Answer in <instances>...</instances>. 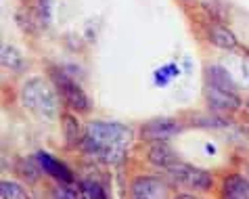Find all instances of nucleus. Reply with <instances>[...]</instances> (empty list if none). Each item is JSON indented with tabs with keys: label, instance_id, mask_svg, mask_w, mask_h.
<instances>
[{
	"label": "nucleus",
	"instance_id": "1",
	"mask_svg": "<svg viewBox=\"0 0 249 199\" xmlns=\"http://www.w3.org/2000/svg\"><path fill=\"white\" fill-rule=\"evenodd\" d=\"M130 145H132V130L120 122H90L82 136V147L86 153L111 166L126 160Z\"/></svg>",
	"mask_w": 249,
	"mask_h": 199
},
{
	"label": "nucleus",
	"instance_id": "2",
	"mask_svg": "<svg viewBox=\"0 0 249 199\" xmlns=\"http://www.w3.org/2000/svg\"><path fill=\"white\" fill-rule=\"evenodd\" d=\"M23 105L40 120H53L59 111V99L54 88L42 78H32L21 90Z\"/></svg>",
	"mask_w": 249,
	"mask_h": 199
},
{
	"label": "nucleus",
	"instance_id": "3",
	"mask_svg": "<svg viewBox=\"0 0 249 199\" xmlns=\"http://www.w3.org/2000/svg\"><path fill=\"white\" fill-rule=\"evenodd\" d=\"M51 75H53V82H54V86H57L59 94L63 97V101L69 107L75 109V111H80V113L90 111V101H88L86 92L82 90V86L71 78V75L63 70H53Z\"/></svg>",
	"mask_w": 249,
	"mask_h": 199
},
{
	"label": "nucleus",
	"instance_id": "4",
	"mask_svg": "<svg viewBox=\"0 0 249 199\" xmlns=\"http://www.w3.org/2000/svg\"><path fill=\"white\" fill-rule=\"evenodd\" d=\"M170 181L178 184V187L184 189H193V191H207L212 187V176L205 172V170H199L195 166H189V163L176 162L172 163L170 168H165Z\"/></svg>",
	"mask_w": 249,
	"mask_h": 199
},
{
	"label": "nucleus",
	"instance_id": "5",
	"mask_svg": "<svg viewBox=\"0 0 249 199\" xmlns=\"http://www.w3.org/2000/svg\"><path fill=\"white\" fill-rule=\"evenodd\" d=\"M182 130V124L172 118H157V120H151L147 122L142 128H141V136L144 141H165L170 136L178 134Z\"/></svg>",
	"mask_w": 249,
	"mask_h": 199
},
{
	"label": "nucleus",
	"instance_id": "6",
	"mask_svg": "<svg viewBox=\"0 0 249 199\" xmlns=\"http://www.w3.org/2000/svg\"><path fill=\"white\" fill-rule=\"evenodd\" d=\"M205 99L212 105V109H218V111H234V109L241 107V99L237 90H224V88L205 86Z\"/></svg>",
	"mask_w": 249,
	"mask_h": 199
},
{
	"label": "nucleus",
	"instance_id": "7",
	"mask_svg": "<svg viewBox=\"0 0 249 199\" xmlns=\"http://www.w3.org/2000/svg\"><path fill=\"white\" fill-rule=\"evenodd\" d=\"M132 195L138 199H161L168 195V184L155 176H141L132 182Z\"/></svg>",
	"mask_w": 249,
	"mask_h": 199
},
{
	"label": "nucleus",
	"instance_id": "8",
	"mask_svg": "<svg viewBox=\"0 0 249 199\" xmlns=\"http://www.w3.org/2000/svg\"><path fill=\"white\" fill-rule=\"evenodd\" d=\"M36 160H38V163H40V168H42L48 176H53L54 181H59V182H73L71 170H69L63 162L54 160L51 153H46V151H38V153H36Z\"/></svg>",
	"mask_w": 249,
	"mask_h": 199
},
{
	"label": "nucleus",
	"instance_id": "9",
	"mask_svg": "<svg viewBox=\"0 0 249 199\" xmlns=\"http://www.w3.org/2000/svg\"><path fill=\"white\" fill-rule=\"evenodd\" d=\"M205 75H207V84L224 88V90H237V82H234L231 72H226L222 65H207Z\"/></svg>",
	"mask_w": 249,
	"mask_h": 199
},
{
	"label": "nucleus",
	"instance_id": "10",
	"mask_svg": "<svg viewBox=\"0 0 249 199\" xmlns=\"http://www.w3.org/2000/svg\"><path fill=\"white\" fill-rule=\"evenodd\" d=\"M210 42L213 46H218V49H226V51H234L239 46L237 36L228 27L218 25V23L210 27Z\"/></svg>",
	"mask_w": 249,
	"mask_h": 199
},
{
	"label": "nucleus",
	"instance_id": "11",
	"mask_svg": "<svg viewBox=\"0 0 249 199\" xmlns=\"http://www.w3.org/2000/svg\"><path fill=\"white\" fill-rule=\"evenodd\" d=\"M149 160L155 163V166H161V168H170L172 163L178 162V155L174 153V149L170 145H165L163 141H157L153 143V147L149 149Z\"/></svg>",
	"mask_w": 249,
	"mask_h": 199
},
{
	"label": "nucleus",
	"instance_id": "12",
	"mask_svg": "<svg viewBox=\"0 0 249 199\" xmlns=\"http://www.w3.org/2000/svg\"><path fill=\"white\" fill-rule=\"evenodd\" d=\"M224 195L226 197H237L245 199L249 197V181L241 174H231L224 178Z\"/></svg>",
	"mask_w": 249,
	"mask_h": 199
},
{
	"label": "nucleus",
	"instance_id": "13",
	"mask_svg": "<svg viewBox=\"0 0 249 199\" xmlns=\"http://www.w3.org/2000/svg\"><path fill=\"white\" fill-rule=\"evenodd\" d=\"M2 65L11 72H23L25 61L15 46H2Z\"/></svg>",
	"mask_w": 249,
	"mask_h": 199
},
{
	"label": "nucleus",
	"instance_id": "14",
	"mask_svg": "<svg viewBox=\"0 0 249 199\" xmlns=\"http://www.w3.org/2000/svg\"><path fill=\"white\" fill-rule=\"evenodd\" d=\"M38 170H42L40 168V163H38V160L34 162V160H30V157H25V160H19V163H17V172L21 174L27 182H34L38 178Z\"/></svg>",
	"mask_w": 249,
	"mask_h": 199
},
{
	"label": "nucleus",
	"instance_id": "15",
	"mask_svg": "<svg viewBox=\"0 0 249 199\" xmlns=\"http://www.w3.org/2000/svg\"><path fill=\"white\" fill-rule=\"evenodd\" d=\"M63 134L67 136L69 145H73V143H82V139H80V126H78V122H75L73 115H69V113L63 115Z\"/></svg>",
	"mask_w": 249,
	"mask_h": 199
},
{
	"label": "nucleus",
	"instance_id": "16",
	"mask_svg": "<svg viewBox=\"0 0 249 199\" xmlns=\"http://www.w3.org/2000/svg\"><path fill=\"white\" fill-rule=\"evenodd\" d=\"M178 73H180L178 65H176V63H168V65H163V67H159V70H155L153 80H155L157 86H165L172 78H176Z\"/></svg>",
	"mask_w": 249,
	"mask_h": 199
},
{
	"label": "nucleus",
	"instance_id": "17",
	"mask_svg": "<svg viewBox=\"0 0 249 199\" xmlns=\"http://www.w3.org/2000/svg\"><path fill=\"white\" fill-rule=\"evenodd\" d=\"M80 193H82V197H88V199H105L107 197L105 189H103L96 181H82Z\"/></svg>",
	"mask_w": 249,
	"mask_h": 199
},
{
	"label": "nucleus",
	"instance_id": "18",
	"mask_svg": "<svg viewBox=\"0 0 249 199\" xmlns=\"http://www.w3.org/2000/svg\"><path fill=\"white\" fill-rule=\"evenodd\" d=\"M0 197L2 199H27V193L13 181H2L0 182Z\"/></svg>",
	"mask_w": 249,
	"mask_h": 199
},
{
	"label": "nucleus",
	"instance_id": "19",
	"mask_svg": "<svg viewBox=\"0 0 249 199\" xmlns=\"http://www.w3.org/2000/svg\"><path fill=\"white\" fill-rule=\"evenodd\" d=\"M40 19L42 21H48L51 19V0H40Z\"/></svg>",
	"mask_w": 249,
	"mask_h": 199
}]
</instances>
